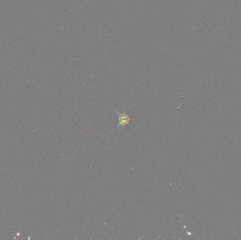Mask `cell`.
I'll return each mask as SVG.
<instances>
[{
	"instance_id": "6da1fadb",
	"label": "cell",
	"mask_w": 241,
	"mask_h": 240,
	"mask_svg": "<svg viewBox=\"0 0 241 240\" xmlns=\"http://www.w3.org/2000/svg\"><path fill=\"white\" fill-rule=\"evenodd\" d=\"M119 118V125L118 127L120 126H126V125L130 124L131 121L133 120V118H131L130 116H128V114L126 113H118Z\"/></svg>"
}]
</instances>
